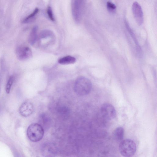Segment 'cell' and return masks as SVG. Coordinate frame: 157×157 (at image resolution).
I'll return each mask as SVG.
<instances>
[{"mask_svg":"<svg viewBox=\"0 0 157 157\" xmlns=\"http://www.w3.org/2000/svg\"><path fill=\"white\" fill-rule=\"evenodd\" d=\"M47 13L49 17L51 20L52 21H54L55 19L53 14L52 11V8L50 6H48V7L47 9Z\"/></svg>","mask_w":157,"mask_h":157,"instance_id":"16","label":"cell"},{"mask_svg":"<svg viewBox=\"0 0 157 157\" xmlns=\"http://www.w3.org/2000/svg\"><path fill=\"white\" fill-rule=\"evenodd\" d=\"M14 79V78L13 76L10 77L8 79L6 86V91L7 94H9L10 92L11 87L13 82Z\"/></svg>","mask_w":157,"mask_h":157,"instance_id":"14","label":"cell"},{"mask_svg":"<svg viewBox=\"0 0 157 157\" xmlns=\"http://www.w3.org/2000/svg\"><path fill=\"white\" fill-rule=\"evenodd\" d=\"M16 55L17 58L20 60H25L31 58L32 56V51L28 47L20 45L17 47Z\"/></svg>","mask_w":157,"mask_h":157,"instance_id":"6","label":"cell"},{"mask_svg":"<svg viewBox=\"0 0 157 157\" xmlns=\"http://www.w3.org/2000/svg\"><path fill=\"white\" fill-rule=\"evenodd\" d=\"M132 10L136 20L140 24L143 22V13L141 7L139 4L136 2H134L132 5Z\"/></svg>","mask_w":157,"mask_h":157,"instance_id":"8","label":"cell"},{"mask_svg":"<svg viewBox=\"0 0 157 157\" xmlns=\"http://www.w3.org/2000/svg\"><path fill=\"white\" fill-rule=\"evenodd\" d=\"M37 30V27H34L32 29L29 37V42L33 46L35 45L38 40Z\"/></svg>","mask_w":157,"mask_h":157,"instance_id":"9","label":"cell"},{"mask_svg":"<svg viewBox=\"0 0 157 157\" xmlns=\"http://www.w3.org/2000/svg\"><path fill=\"white\" fill-rule=\"evenodd\" d=\"M92 87V83L89 79L83 76H80L75 81L74 89L77 94L83 96L90 92Z\"/></svg>","mask_w":157,"mask_h":157,"instance_id":"1","label":"cell"},{"mask_svg":"<svg viewBox=\"0 0 157 157\" xmlns=\"http://www.w3.org/2000/svg\"><path fill=\"white\" fill-rule=\"evenodd\" d=\"M100 112L103 118L107 120H111L116 116V113L114 107L111 104L106 103L101 107Z\"/></svg>","mask_w":157,"mask_h":157,"instance_id":"4","label":"cell"},{"mask_svg":"<svg viewBox=\"0 0 157 157\" xmlns=\"http://www.w3.org/2000/svg\"><path fill=\"white\" fill-rule=\"evenodd\" d=\"M39 12V9L36 8L27 17L24 18L22 22L23 23H27L32 21L35 18Z\"/></svg>","mask_w":157,"mask_h":157,"instance_id":"12","label":"cell"},{"mask_svg":"<svg viewBox=\"0 0 157 157\" xmlns=\"http://www.w3.org/2000/svg\"><path fill=\"white\" fill-rule=\"evenodd\" d=\"M107 7L108 9L111 12L114 11L116 8L115 5L109 1L107 2Z\"/></svg>","mask_w":157,"mask_h":157,"instance_id":"15","label":"cell"},{"mask_svg":"<svg viewBox=\"0 0 157 157\" xmlns=\"http://www.w3.org/2000/svg\"><path fill=\"white\" fill-rule=\"evenodd\" d=\"M33 110V104L30 102H25L23 103L20 107L19 112L22 116L27 117L32 113Z\"/></svg>","mask_w":157,"mask_h":157,"instance_id":"7","label":"cell"},{"mask_svg":"<svg viewBox=\"0 0 157 157\" xmlns=\"http://www.w3.org/2000/svg\"><path fill=\"white\" fill-rule=\"evenodd\" d=\"M124 129L122 127H117L114 130L113 133L115 139L118 141L122 140L124 137Z\"/></svg>","mask_w":157,"mask_h":157,"instance_id":"11","label":"cell"},{"mask_svg":"<svg viewBox=\"0 0 157 157\" xmlns=\"http://www.w3.org/2000/svg\"><path fill=\"white\" fill-rule=\"evenodd\" d=\"M82 1L72 0L71 2V10L73 18L77 23H79L81 19L82 13Z\"/></svg>","mask_w":157,"mask_h":157,"instance_id":"5","label":"cell"},{"mask_svg":"<svg viewBox=\"0 0 157 157\" xmlns=\"http://www.w3.org/2000/svg\"><path fill=\"white\" fill-rule=\"evenodd\" d=\"M136 149L135 142L131 139L122 141L119 146V150L121 154L124 157H131L135 154Z\"/></svg>","mask_w":157,"mask_h":157,"instance_id":"3","label":"cell"},{"mask_svg":"<svg viewBox=\"0 0 157 157\" xmlns=\"http://www.w3.org/2000/svg\"><path fill=\"white\" fill-rule=\"evenodd\" d=\"M49 147L48 145H46L45 146V147H44V149H44V151H45V152H44V154H45L47 155H48V154H49V156H50V157H51V156H52V153L53 154H53L54 152H56V148H55V146L54 145H50L49 144Z\"/></svg>","mask_w":157,"mask_h":157,"instance_id":"13","label":"cell"},{"mask_svg":"<svg viewBox=\"0 0 157 157\" xmlns=\"http://www.w3.org/2000/svg\"><path fill=\"white\" fill-rule=\"evenodd\" d=\"M28 138L33 142H37L41 140L44 135V130L40 124L34 123L28 127L27 131Z\"/></svg>","mask_w":157,"mask_h":157,"instance_id":"2","label":"cell"},{"mask_svg":"<svg viewBox=\"0 0 157 157\" xmlns=\"http://www.w3.org/2000/svg\"><path fill=\"white\" fill-rule=\"evenodd\" d=\"M76 59L71 56H68L60 59L58 61L59 63L62 65H67L74 63Z\"/></svg>","mask_w":157,"mask_h":157,"instance_id":"10","label":"cell"}]
</instances>
